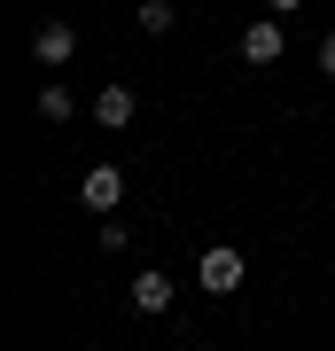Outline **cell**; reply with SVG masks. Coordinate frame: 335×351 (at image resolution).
<instances>
[{
  "label": "cell",
  "instance_id": "6da1fadb",
  "mask_svg": "<svg viewBox=\"0 0 335 351\" xmlns=\"http://www.w3.org/2000/svg\"><path fill=\"white\" fill-rule=\"evenodd\" d=\"M242 274H249V258L234 250V242H211V250H203V265H195V281L211 289V297H226V289H242Z\"/></svg>",
  "mask_w": 335,
  "mask_h": 351
},
{
  "label": "cell",
  "instance_id": "7a4b0ae2",
  "mask_svg": "<svg viewBox=\"0 0 335 351\" xmlns=\"http://www.w3.org/2000/svg\"><path fill=\"white\" fill-rule=\"evenodd\" d=\"M78 203H86V211H101V219H117V203H125V172H117V164H94V172L78 180Z\"/></svg>",
  "mask_w": 335,
  "mask_h": 351
},
{
  "label": "cell",
  "instance_id": "3957f363",
  "mask_svg": "<svg viewBox=\"0 0 335 351\" xmlns=\"http://www.w3.org/2000/svg\"><path fill=\"white\" fill-rule=\"evenodd\" d=\"M32 55H39V63H47V71H55V63H71V55H78V32L62 24V16H47V24L32 32Z\"/></svg>",
  "mask_w": 335,
  "mask_h": 351
},
{
  "label": "cell",
  "instance_id": "277c9868",
  "mask_svg": "<svg viewBox=\"0 0 335 351\" xmlns=\"http://www.w3.org/2000/svg\"><path fill=\"white\" fill-rule=\"evenodd\" d=\"M242 63H258V71L281 63V16H258V24L242 32Z\"/></svg>",
  "mask_w": 335,
  "mask_h": 351
},
{
  "label": "cell",
  "instance_id": "5b68a950",
  "mask_svg": "<svg viewBox=\"0 0 335 351\" xmlns=\"http://www.w3.org/2000/svg\"><path fill=\"white\" fill-rule=\"evenodd\" d=\"M133 313H172V274H133Z\"/></svg>",
  "mask_w": 335,
  "mask_h": 351
},
{
  "label": "cell",
  "instance_id": "8992f818",
  "mask_svg": "<svg viewBox=\"0 0 335 351\" xmlns=\"http://www.w3.org/2000/svg\"><path fill=\"white\" fill-rule=\"evenodd\" d=\"M94 117H101L110 133H125V125H133V86H101V94H94Z\"/></svg>",
  "mask_w": 335,
  "mask_h": 351
},
{
  "label": "cell",
  "instance_id": "52a82bcc",
  "mask_svg": "<svg viewBox=\"0 0 335 351\" xmlns=\"http://www.w3.org/2000/svg\"><path fill=\"white\" fill-rule=\"evenodd\" d=\"M140 32H172V0H140Z\"/></svg>",
  "mask_w": 335,
  "mask_h": 351
},
{
  "label": "cell",
  "instance_id": "ba28073f",
  "mask_svg": "<svg viewBox=\"0 0 335 351\" xmlns=\"http://www.w3.org/2000/svg\"><path fill=\"white\" fill-rule=\"evenodd\" d=\"M39 117H47V125H62V117H71V94L47 86V94H39Z\"/></svg>",
  "mask_w": 335,
  "mask_h": 351
},
{
  "label": "cell",
  "instance_id": "9c48e42d",
  "mask_svg": "<svg viewBox=\"0 0 335 351\" xmlns=\"http://www.w3.org/2000/svg\"><path fill=\"white\" fill-rule=\"evenodd\" d=\"M320 71H327V78H335V32H327V39H320Z\"/></svg>",
  "mask_w": 335,
  "mask_h": 351
},
{
  "label": "cell",
  "instance_id": "30bf717a",
  "mask_svg": "<svg viewBox=\"0 0 335 351\" xmlns=\"http://www.w3.org/2000/svg\"><path fill=\"white\" fill-rule=\"evenodd\" d=\"M304 8V0H265V16H297Z\"/></svg>",
  "mask_w": 335,
  "mask_h": 351
}]
</instances>
